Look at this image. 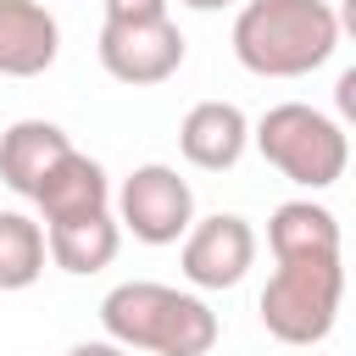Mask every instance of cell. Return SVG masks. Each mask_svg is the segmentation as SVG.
<instances>
[{
  "mask_svg": "<svg viewBox=\"0 0 356 356\" xmlns=\"http://www.w3.org/2000/svg\"><path fill=\"white\" fill-rule=\"evenodd\" d=\"M117 222L139 245H178L195 228V189L167 161H145L117 189Z\"/></svg>",
  "mask_w": 356,
  "mask_h": 356,
  "instance_id": "5",
  "label": "cell"
},
{
  "mask_svg": "<svg viewBox=\"0 0 356 356\" xmlns=\"http://www.w3.org/2000/svg\"><path fill=\"white\" fill-rule=\"evenodd\" d=\"M339 44L328 0H245L234 17V56L256 78H306Z\"/></svg>",
  "mask_w": 356,
  "mask_h": 356,
  "instance_id": "2",
  "label": "cell"
},
{
  "mask_svg": "<svg viewBox=\"0 0 356 356\" xmlns=\"http://www.w3.org/2000/svg\"><path fill=\"white\" fill-rule=\"evenodd\" d=\"M44 245H50V261L72 278H89L100 267L117 261V245H122V222L111 211H95V217H67V222H50L44 228Z\"/></svg>",
  "mask_w": 356,
  "mask_h": 356,
  "instance_id": "12",
  "label": "cell"
},
{
  "mask_svg": "<svg viewBox=\"0 0 356 356\" xmlns=\"http://www.w3.org/2000/svg\"><path fill=\"white\" fill-rule=\"evenodd\" d=\"M273 278L256 300L261 328L278 345H323L339 323L345 267H339V222L317 200H284L267 217Z\"/></svg>",
  "mask_w": 356,
  "mask_h": 356,
  "instance_id": "1",
  "label": "cell"
},
{
  "mask_svg": "<svg viewBox=\"0 0 356 356\" xmlns=\"http://www.w3.org/2000/svg\"><path fill=\"white\" fill-rule=\"evenodd\" d=\"M245 145H250V122L234 100H200L178 122V150L200 172H228L245 156Z\"/></svg>",
  "mask_w": 356,
  "mask_h": 356,
  "instance_id": "9",
  "label": "cell"
},
{
  "mask_svg": "<svg viewBox=\"0 0 356 356\" xmlns=\"http://www.w3.org/2000/svg\"><path fill=\"white\" fill-rule=\"evenodd\" d=\"M334 17H339V33H350V39H356V0H339V6H334Z\"/></svg>",
  "mask_w": 356,
  "mask_h": 356,
  "instance_id": "17",
  "label": "cell"
},
{
  "mask_svg": "<svg viewBox=\"0 0 356 356\" xmlns=\"http://www.w3.org/2000/svg\"><path fill=\"white\" fill-rule=\"evenodd\" d=\"M44 261H50L44 228L28 211H0V295L33 289L39 273H44Z\"/></svg>",
  "mask_w": 356,
  "mask_h": 356,
  "instance_id": "13",
  "label": "cell"
},
{
  "mask_svg": "<svg viewBox=\"0 0 356 356\" xmlns=\"http://www.w3.org/2000/svg\"><path fill=\"white\" fill-rule=\"evenodd\" d=\"M189 11H222V6H234V0H184Z\"/></svg>",
  "mask_w": 356,
  "mask_h": 356,
  "instance_id": "18",
  "label": "cell"
},
{
  "mask_svg": "<svg viewBox=\"0 0 356 356\" xmlns=\"http://www.w3.org/2000/svg\"><path fill=\"white\" fill-rule=\"evenodd\" d=\"M33 206H39L44 228H50V222H67V217H95V211H111V178H106V167H100L95 156L72 150V156H67V161H61V167L39 184Z\"/></svg>",
  "mask_w": 356,
  "mask_h": 356,
  "instance_id": "11",
  "label": "cell"
},
{
  "mask_svg": "<svg viewBox=\"0 0 356 356\" xmlns=\"http://www.w3.org/2000/svg\"><path fill=\"white\" fill-rule=\"evenodd\" d=\"M67 156H72L67 128H56V122H44V117H22V122H11V128L0 134V184H6L11 195L33 200L39 184H44Z\"/></svg>",
  "mask_w": 356,
  "mask_h": 356,
  "instance_id": "8",
  "label": "cell"
},
{
  "mask_svg": "<svg viewBox=\"0 0 356 356\" xmlns=\"http://www.w3.org/2000/svg\"><path fill=\"white\" fill-rule=\"evenodd\" d=\"M67 356H134V350H122L117 339H78Z\"/></svg>",
  "mask_w": 356,
  "mask_h": 356,
  "instance_id": "16",
  "label": "cell"
},
{
  "mask_svg": "<svg viewBox=\"0 0 356 356\" xmlns=\"http://www.w3.org/2000/svg\"><path fill=\"white\" fill-rule=\"evenodd\" d=\"M167 17V0H106V22H156Z\"/></svg>",
  "mask_w": 356,
  "mask_h": 356,
  "instance_id": "14",
  "label": "cell"
},
{
  "mask_svg": "<svg viewBox=\"0 0 356 356\" xmlns=\"http://www.w3.org/2000/svg\"><path fill=\"white\" fill-rule=\"evenodd\" d=\"M100 328L122 350L145 356H206L217 345V312L172 284L128 278L100 300Z\"/></svg>",
  "mask_w": 356,
  "mask_h": 356,
  "instance_id": "3",
  "label": "cell"
},
{
  "mask_svg": "<svg viewBox=\"0 0 356 356\" xmlns=\"http://www.w3.org/2000/svg\"><path fill=\"white\" fill-rule=\"evenodd\" d=\"M178 267L195 289H234L250 267H256V228L239 211H211L195 217V228L184 234Z\"/></svg>",
  "mask_w": 356,
  "mask_h": 356,
  "instance_id": "7",
  "label": "cell"
},
{
  "mask_svg": "<svg viewBox=\"0 0 356 356\" xmlns=\"http://www.w3.org/2000/svg\"><path fill=\"white\" fill-rule=\"evenodd\" d=\"M250 139H256L261 161L278 167V172H284L289 184H300V189H328V184H339V178H345V161H350L345 128H339L328 111L306 106V100L267 106L261 122L250 128Z\"/></svg>",
  "mask_w": 356,
  "mask_h": 356,
  "instance_id": "4",
  "label": "cell"
},
{
  "mask_svg": "<svg viewBox=\"0 0 356 356\" xmlns=\"http://www.w3.org/2000/svg\"><path fill=\"white\" fill-rule=\"evenodd\" d=\"M100 67L128 83V89H150V83H167L178 67H184V33L172 17H156V22H106L100 28Z\"/></svg>",
  "mask_w": 356,
  "mask_h": 356,
  "instance_id": "6",
  "label": "cell"
},
{
  "mask_svg": "<svg viewBox=\"0 0 356 356\" xmlns=\"http://www.w3.org/2000/svg\"><path fill=\"white\" fill-rule=\"evenodd\" d=\"M334 111H339L345 128H356V67L339 72V83H334Z\"/></svg>",
  "mask_w": 356,
  "mask_h": 356,
  "instance_id": "15",
  "label": "cell"
},
{
  "mask_svg": "<svg viewBox=\"0 0 356 356\" xmlns=\"http://www.w3.org/2000/svg\"><path fill=\"white\" fill-rule=\"evenodd\" d=\"M61 56V28L39 0H0V78H39Z\"/></svg>",
  "mask_w": 356,
  "mask_h": 356,
  "instance_id": "10",
  "label": "cell"
}]
</instances>
